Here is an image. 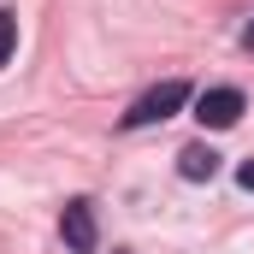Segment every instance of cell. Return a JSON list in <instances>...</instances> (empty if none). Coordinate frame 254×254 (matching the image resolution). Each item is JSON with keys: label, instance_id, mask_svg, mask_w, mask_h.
I'll use <instances>...</instances> for the list:
<instances>
[{"label": "cell", "instance_id": "1", "mask_svg": "<svg viewBox=\"0 0 254 254\" xmlns=\"http://www.w3.org/2000/svg\"><path fill=\"white\" fill-rule=\"evenodd\" d=\"M190 107V83L184 77H166V83H154L148 95H136L130 101V113L119 119V130H148V125H166L172 113H184Z\"/></svg>", "mask_w": 254, "mask_h": 254}, {"label": "cell", "instance_id": "2", "mask_svg": "<svg viewBox=\"0 0 254 254\" xmlns=\"http://www.w3.org/2000/svg\"><path fill=\"white\" fill-rule=\"evenodd\" d=\"M60 237H65V249L71 254H95L101 249V225H95V201H65V213H60Z\"/></svg>", "mask_w": 254, "mask_h": 254}, {"label": "cell", "instance_id": "3", "mask_svg": "<svg viewBox=\"0 0 254 254\" xmlns=\"http://www.w3.org/2000/svg\"><path fill=\"white\" fill-rule=\"evenodd\" d=\"M243 107H249V101H243V89H231V83H225V89H207V95L195 101V119H201L207 130H231L237 119H243Z\"/></svg>", "mask_w": 254, "mask_h": 254}, {"label": "cell", "instance_id": "4", "mask_svg": "<svg viewBox=\"0 0 254 254\" xmlns=\"http://www.w3.org/2000/svg\"><path fill=\"white\" fill-rule=\"evenodd\" d=\"M178 178H184V184H213V178H219V154H213L207 142H190V148L178 154Z\"/></svg>", "mask_w": 254, "mask_h": 254}, {"label": "cell", "instance_id": "5", "mask_svg": "<svg viewBox=\"0 0 254 254\" xmlns=\"http://www.w3.org/2000/svg\"><path fill=\"white\" fill-rule=\"evenodd\" d=\"M12 54H18V12L0 6V65H12Z\"/></svg>", "mask_w": 254, "mask_h": 254}, {"label": "cell", "instance_id": "6", "mask_svg": "<svg viewBox=\"0 0 254 254\" xmlns=\"http://www.w3.org/2000/svg\"><path fill=\"white\" fill-rule=\"evenodd\" d=\"M237 184H243V190H254V160H243V166H237Z\"/></svg>", "mask_w": 254, "mask_h": 254}, {"label": "cell", "instance_id": "7", "mask_svg": "<svg viewBox=\"0 0 254 254\" xmlns=\"http://www.w3.org/2000/svg\"><path fill=\"white\" fill-rule=\"evenodd\" d=\"M243 48H249V54H254V24H249V30H243Z\"/></svg>", "mask_w": 254, "mask_h": 254}]
</instances>
